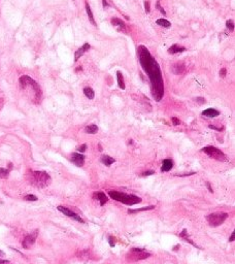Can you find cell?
Returning a JSON list of instances; mask_svg holds the SVG:
<instances>
[{
    "label": "cell",
    "mask_w": 235,
    "mask_h": 264,
    "mask_svg": "<svg viewBox=\"0 0 235 264\" xmlns=\"http://www.w3.org/2000/svg\"><path fill=\"white\" fill-rule=\"evenodd\" d=\"M86 11H87V15H88V18H89V20H90L91 24H92V25H94V26H96V22H95L94 17H93L92 9H91L90 5H89L88 3H86Z\"/></svg>",
    "instance_id": "obj_19"
},
{
    "label": "cell",
    "mask_w": 235,
    "mask_h": 264,
    "mask_svg": "<svg viewBox=\"0 0 235 264\" xmlns=\"http://www.w3.org/2000/svg\"><path fill=\"white\" fill-rule=\"evenodd\" d=\"M154 208H155V205H150V206L141 207V208H136V209H129V211H128V213H139V211H150V209H154Z\"/></svg>",
    "instance_id": "obj_23"
},
{
    "label": "cell",
    "mask_w": 235,
    "mask_h": 264,
    "mask_svg": "<svg viewBox=\"0 0 235 264\" xmlns=\"http://www.w3.org/2000/svg\"><path fill=\"white\" fill-rule=\"evenodd\" d=\"M219 115H220V112L214 110V108H207V110L202 112V116L209 117V118H214V117H218Z\"/></svg>",
    "instance_id": "obj_16"
},
{
    "label": "cell",
    "mask_w": 235,
    "mask_h": 264,
    "mask_svg": "<svg viewBox=\"0 0 235 264\" xmlns=\"http://www.w3.org/2000/svg\"><path fill=\"white\" fill-rule=\"evenodd\" d=\"M57 208H58V211H61L62 213H64V215H65V216H67V217L72 218V219H74V220H76V221H78V222H80V223H85V221L82 219V218L80 217V216L76 215L75 213H73V211H70V209H69V208H67V207L60 205V206H58V207H57Z\"/></svg>",
    "instance_id": "obj_9"
},
{
    "label": "cell",
    "mask_w": 235,
    "mask_h": 264,
    "mask_svg": "<svg viewBox=\"0 0 235 264\" xmlns=\"http://www.w3.org/2000/svg\"><path fill=\"white\" fill-rule=\"evenodd\" d=\"M185 70H186L185 64L181 63V62L174 63L173 65L171 66V71L173 72L174 74H182L185 72Z\"/></svg>",
    "instance_id": "obj_11"
},
{
    "label": "cell",
    "mask_w": 235,
    "mask_h": 264,
    "mask_svg": "<svg viewBox=\"0 0 235 264\" xmlns=\"http://www.w3.org/2000/svg\"><path fill=\"white\" fill-rule=\"evenodd\" d=\"M202 152H204L207 156H209L210 158L216 159V160H218V161H225L227 159L226 155H225L222 151L214 148V147H212V146H208V147L203 148L202 149Z\"/></svg>",
    "instance_id": "obj_7"
},
{
    "label": "cell",
    "mask_w": 235,
    "mask_h": 264,
    "mask_svg": "<svg viewBox=\"0 0 235 264\" xmlns=\"http://www.w3.org/2000/svg\"><path fill=\"white\" fill-rule=\"evenodd\" d=\"M145 11H147V14L151 11V7H150V2H149V1H145Z\"/></svg>",
    "instance_id": "obj_30"
},
{
    "label": "cell",
    "mask_w": 235,
    "mask_h": 264,
    "mask_svg": "<svg viewBox=\"0 0 235 264\" xmlns=\"http://www.w3.org/2000/svg\"><path fill=\"white\" fill-rule=\"evenodd\" d=\"M117 76H118V84H119V87L121 89L124 90L125 89V83H124V78H123V74L121 73L120 71L117 72Z\"/></svg>",
    "instance_id": "obj_24"
},
{
    "label": "cell",
    "mask_w": 235,
    "mask_h": 264,
    "mask_svg": "<svg viewBox=\"0 0 235 264\" xmlns=\"http://www.w3.org/2000/svg\"><path fill=\"white\" fill-rule=\"evenodd\" d=\"M0 255H3V252L2 251H0Z\"/></svg>",
    "instance_id": "obj_45"
},
{
    "label": "cell",
    "mask_w": 235,
    "mask_h": 264,
    "mask_svg": "<svg viewBox=\"0 0 235 264\" xmlns=\"http://www.w3.org/2000/svg\"><path fill=\"white\" fill-rule=\"evenodd\" d=\"M171 122L173 125H175V126H177V125L181 124V121L179 120L177 118H175V117H173V118H171Z\"/></svg>",
    "instance_id": "obj_29"
},
{
    "label": "cell",
    "mask_w": 235,
    "mask_h": 264,
    "mask_svg": "<svg viewBox=\"0 0 235 264\" xmlns=\"http://www.w3.org/2000/svg\"><path fill=\"white\" fill-rule=\"evenodd\" d=\"M186 49L184 47H181L179 45H173L168 49V53L169 54H177V53H182V52H185Z\"/></svg>",
    "instance_id": "obj_17"
},
{
    "label": "cell",
    "mask_w": 235,
    "mask_h": 264,
    "mask_svg": "<svg viewBox=\"0 0 235 264\" xmlns=\"http://www.w3.org/2000/svg\"><path fill=\"white\" fill-rule=\"evenodd\" d=\"M156 23H157L158 25L164 27V28H169L170 26H171L170 22L168 21V20H166V19H158L157 21H156Z\"/></svg>",
    "instance_id": "obj_25"
},
{
    "label": "cell",
    "mask_w": 235,
    "mask_h": 264,
    "mask_svg": "<svg viewBox=\"0 0 235 264\" xmlns=\"http://www.w3.org/2000/svg\"><path fill=\"white\" fill-rule=\"evenodd\" d=\"M195 100H196V101H197L199 104H203L204 102H205V99H204V98H202V97H197Z\"/></svg>",
    "instance_id": "obj_34"
},
{
    "label": "cell",
    "mask_w": 235,
    "mask_h": 264,
    "mask_svg": "<svg viewBox=\"0 0 235 264\" xmlns=\"http://www.w3.org/2000/svg\"><path fill=\"white\" fill-rule=\"evenodd\" d=\"M9 260H2V259H0V264H2V263H5V262H7Z\"/></svg>",
    "instance_id": "obj_43"
},
{
    "label": "cell",
    "mask_w": 235,
    "mask_h": 264,
    "mask_svg": "<svg viewBox=\"0 0 235 264\" xmlns=\"http://www.w3.org/2000/svg\"><path fill=\"white\" fill-rule=\"evenodd\" d=\"M234 238H235V232L233 231L232 232V235L230 236V238H229V241H234Z\"/></svg>",
    "instance_id": "obj_37"
},
{
    "label": "cell",
    "mask_w": 235,
    "mask_h": 264,
    "mask_svg": "<svg viewBox=\"0 0 235 264\" xmlns=\"http://www.w3.org/2000/svg\"><path fill=\"white\" fill-rule=\"evenodd\" d=\"M93 198L96 199V200H98L99 202H100L101 206L104 205L105 203L107 202V200H108V198L106 197V195H105L103 192H95L94 194H93Z\"/></svg>",
    "instance_id": "obj_13"
},
{
    "label": "cell",
    "mask_w": 235,
    "mask_h": 264,
    "mask_svg": "<svg viewBox=\"0 0 235 264\" xmlns=\"http://www.w3.org/2000/svg\"><path fill=\"white\" fill-rule=\"evenodd\" d=\"M3 102H4V101H3L2 98H0V110H1V108L3 107Z\"/></svg>",
    "instance_id": "obj_41"
},
{
    "label": "cell",
    "mask_w": 235,
    "mask_h": 264,
    "mask_svg": "<svg viewBox=\"0 0 235 264\" xmlns=\"http://www.w3.org/2000/svg\"><path fill=\"white\" fill-rule=\"evenodd\" d=\"M37 235H38V230H35L32 233H30V234L26 235L23 243H22V245H23L24 249H30L34 245V243H35Z\"/></svg>",
    "instance_id": "obj_8"
},
{
    "label": "cell",
    "mask_w": 235,
    "mask_h": 264,
    "mask_svg": "<svg viewBox=\"0 0 235 264\" xmlns=\"http://www.w3.org/2000/svg\"><path fill=\"white\" fill-rule=\"evenodd\" d=\"M84 94L86 95L87 98H89V99H93L95 96V93L94 91H93L92 88H90V87H86V88H84Z\"/></svg>",
    "instance_id": "obj_22"
},
{
    "label": "cell",
    "mask_w": 235,
    "mask_h": 264,
    "mask_svg": "<svg viewBox=\"0 0 235 264\" xmlns=\"http://www.w3.org/2000/svg\"><path fill=\"white\" fill-rule=\"evenodd\" d=\"M37 199L38 198L35 195H26L25 196V200H28V201H36Z\"/></svg>",
    "instance_id": "obj_28"
},
{
    "label": "cell",
    "mask_w": 235,
    "mask_h": 264,
    "mask_svg": "<svg viewBox=\"0 0 235 264\" xmlns=\"http://www.w3.org/2000/svg\"><path fill=\"white\" fill-rule=\"evenodd\" d=\"M172 167H173V162H172V160H170V159H165V160L163 161V163H162L161 171L167 172V171H169Z\"/></svg>",
    "instance_id": "obj_15"
},
{
    "label": "cell",
    "mask_w": 235,
    "mask_h": 264,
    "mask_svg": "<svg viewBox=\"0 0 235 264\" xmlns=\"http://www.w3.org/2000/svg\"><path fill=\"white\" fill-rule=\"evenodd\" d=\"M9 174V170L5 168H0V178L1 179H6Z\"/></svg>",
    "instance_id": "obj_26"
},
{
    "label": "cell",
    "mask_w": 235,
    "mask_h": 264,
    "mask_svg": "<svg viewBox=\"0 0 235 264\" xmlns=\"http://www.w3.org/2000/svg\"><path fill=\"white\" fill-rule=\"evenodd\" d=\"M85 131H86V133L88 134H95L97 133V131H98V126L97 125H89V126L86 127V129H85Z\"/></svg>",
    "instance_id": "obj_20"
},
{
    "label": "cell",
    "mask_w": 235,
    "mask_h": 264,
    "mask_svg": "<svg viewBox=\"0 0 235 264\" xmlns=\"http://www.w3.org/2000/svg\"><path fill=\"white\" fill-rule=\"evenodd\" d=\"M71 161L76 166L80 167L85 163V156L83 154H80V153H73L71 156Z\"/></svg>",
    "instance_id": "obj_10"
},
{
    "label": "cell",
    "mask_w": 235,
    "mask_h": 264,
    "mask_svg": "<svg viewBox=\"0 0 235 264\" xmlns=\"http://www.w3.org/2000/svg\"><path fill=\"white\" fill-rule=\"evenodd\" d=\"M27 179L32 186L37 188H44L51 184V176L46 171H29Z\"/></svg>",
    "instance_id": "obj_3"
},
{
    "label": "cell",
    "mask_w": 235,
    "mask_h": 264,
    "mask_svg": "<svg viewBox=\"0 0 235 264\" xmlns=\"http://www.w3.org/2000/svg\"><path fill=\"white\" fill-rule=\"evenodd\" d=\"M226 74H227V70L225 69V68H222V69H221V71H220V75L222 76V78H225V76H226Z\"/></svg>",
    "instance_id": "obj_35"
},
{
    "label": "cell",
    "mask_w": 235,
    "mask_h": 264,
    "mask_svg": "<svg viewBox=\"0 0 235 264\" xmlns=\"http://www.w3.org/2000/svg\"><path fill=\"white\" fill-rule=\"evenodd\" d=\"M226 27L228 28L229 30H231V31L234 30V23H233L232 20H228V21H226Z\"/></svg>",
    "instance_id": "obj_27"
},
{
    "label": "cell",
    "mask_w": 235,
    "mask_h": 264,
    "mask_svg": "<svg viewBox=\"0 0 235 264\" xmlns=\"http://www.w3.org/2000/svg\"><path fill=\"white\" fill-rule=\"evenodd\" d=\"M227 218H228V213H214L208 215L206 217V220H207V222L209 223L210 226L216 227L223 224Z\"/></svg>",
    "instance_id": "obj_6"
},
{
    "label": "cell",
    "mask_w": 235,
    "mask_h": 264,
    "mask_svg": "<svg viewBox=\"0 0 235 264\" xmlns=\"http://www.w3.org/2000/svg\"><path fill=\"white\" fill-rule=\"evenodd\" d=\"M179 236H181L182 238H184V239H185L186 241H188V243H191V245H193L194 247L198 248L197 245H196L195 243H194V241H192V239H190V237L188 236V231H187V229H184V230L181 232V234H179Z\"/></svg>",
    "instance_id": "obj_21"
},
{
    "label": "cell",
    "mask_w": 235,
    "mask_h": 264,
    "mask_svg": "<svg viewBox=\"0 0 235 264\" xmlns=\"http://www.w3.org/2000/svg\"><path fill=\"white\" fill-rule=\"evenodd\" d=\"M102 3H103V7H107V6H108V4H107V2L105 1V0H102Z\"/></svg>",
    "instance_id": "obj_42"
},
{
    "label": "cell",
    "mask_w": 235,
    "mask_h": 264,
    "mask_svg": "<svg viewBox=\"0 0 235 264\" xmlns=\"http://www.w3.org/2000/svg\"><path fill=\"white\" fill-rule=\"evenodd\" d=\"M2 264H11V263H9V261H7V262H5V263H2Z\"/></svg>",
    "instance_id": "obj_44"
},
{
    "label": "cell",
    "mask_w": 235,
    "mask_h": 264,
    "mask_svg": "<svg viewBox=\"0 0 235 264\" xmlns=\"http://www.w3.org/2000/svg\"><path fill=\"white\" fill-rule=\"evenodd\" d=\"M158 9H160V11H161V14H163V15H165V14H166V13H165V11H164V9H162V7L159 5V3H158Z\"/></svg>",
    "instance_id": "obj_39"
},
{
    "label": "cell",
    "mask_w": 235,
    "mask_h": 264,
    "mask_svg": "<svg viewBox=\"0 0 235 264\" xmlns=\"http://www.w3.org/2000/svg\"><path fill=\"white\" fill-rule=\"evenodd\" d=\"M108 195L113 200H117L119 202H122L127 205H134L141 202V198H139L136 195H129L126 193L118 192V191H109Z\"/></svg>",
    "instance_id": "obj_4"
},
{
    "label": "cell",
    "mask_w": 235,
    "mask_h": 264,
    "mask_svg": "<svg viewBox=\"0 0 235 264\" xmlns=\"http://www.w3.org/2000/svg\"><path fill=\"white\" fill-rule=\"evenodd\" d=\"M111 24H113V26L119 27V30H120V31H125V29H126L125 23L121 19H119V18H113V19H111Z\"/></svg>",
    "instance_id": "obj_14"
},
{
    "label": "cell",
    "mask_w": 235,
    "mask_h": 264,
    "mask_svg": "<svg viewBox=\"0 0 235 264\" xmlns=\"http://www.w3.org/2000/svg\"><path fill=\"white\" fill-rule=\"evenodd\" d=\"M115 159L107 156V155H104V156L101 157V162H102L104 165H106V166H110L113 163H115Z\"/></svg>",
    "instance_id": "obj_18"
},
{
    "label": "cell",
    "mask_w": 235,
    "mask_h": 264,
    "mask_svg": "<svg viewBox=\"0 0 235 264\" xmlns=\"http://www.w3.org/2000/svg\"><path fill=\"white\" fill-rule=\"evenodd\" d=\"M91 46L90 43H85L84 46H82V48H80V49L78 50V51L75 52V55H74V60L75 61H78V59H80V57H82L83 55H84L85 53H86L88 50H90Z\"/></svg>",
    "instance_id": "obj_12"
},
{
    "label": "cell",
    "mask_w": 235,
    "mask_h": 264,
    "mask_svg": "<svg viewBox=\"0 0 235 264\" xmlns=\"http://www.w3.org/2000/svg\"><path fill=\"white\" fill-rule=\"evenodd\" d=\"M195 174V172H191V173H185V174H176L177 176H188V175H193Z\"/></svg>",
    "instance_id": "obj_36"
},
{
    "label": "cell",
    "mask_w": 235,
    "mask_h": 264,
    "mask_svg": "<svg viewBox=\"0 0 235 264\" xmlns=\"http://www.w3.org/2000/svg\"><path fill=\"white\" fill-rule=\"evenodd\" d=\"M208 127H209V128H210V129H214V130H216V131H222V130H221V129L216 128V127L212 126V125H209V126H208Z\"/></svg>",
    "instance_id": "obj_38"
},
{
    "label": "cell",
    "mask_w": 235,
    "mask_h": 264,
    "mask_svg": "<svg viewBox=\"0 0 235 264\" xmlns=\"http://www.w3.org/2000/svg\"><path fill=\"white\" fill-rule=\"evenodd\" d=\"M20 86H21L22 90L28 92V95L31 98V101L34 103H39L40 99H41L42 92L40 90V87L33 78H31L28 75H23L19 78Z\"/></svg>",
    "instance_id": "obj_2"
},
{
    "label": "cell",
    "mask_w": 235,
    "mask_h": 264,
    "mask_svg": "<svg viewBox=\"0 0 235 264\" xmlns=\"http://www.w3.org/2000/svg\"><path fill=\"white\" fill-rule=\"evenodd\" d=\"M108 243L110 247H115V238L113 236H109L108 237Z\"/></svg>",
    "instance_id": "obj_32"
},
{
    "label": "cell",
    "mask_w": 235,
    "mask_h": 264,
    "mask_svg": "<svg viewBox=\"0 0 235 264\" xmlns=\"http://www.w3.org/2000/svg\"><path fill=\"white\" fill-rule=\"evenodd\" d=\"M151 256V254L147 253L145 250L139 249V248H132L129 251V253L127 254V260L132 262L140 261V260L147 259Z\"/></svg>",
    "instance_id": "obj_5"
},
{
    "label": "cell",
    "mask_w": 235,
    "mask_h": 264,
    "mask_svg": "<svg viewBox=\"0 0 235 264\" xmlns=\"http://www.w3.org/2000/svg\"><path fill=\"white\" fill-rule=\"evenodd\" d=\"M86 150H87V144H83V146H80V147H78V151L80 153H84Z\"/></svg>",
    "instance_id": "obj_31"
},
{
    "label": "cell",
    "mask_w": 235,
    "mask_h": 264,
    "mask_svg": "<svg viewBox=\"0 0 235 264\" xmlns=\"http://www.w3.org/2000/svg\"><path fill=\"white\" fill-rule=\"evenodd\" d=\"M154 174V171L153 170H149V171H145L143 173H141L142 176H147V175H152Z\"/></svg>",
    "instance_id": "obj_33"
},
{
    "label": "cell",
    "mask_w": 235,
    "mask_h": 264,
    "mask_svg": "<svg viewBox=\"0 0 235 264\" xmlns=\"http://www.w3.org/2000/svg\"><path fill=\"white\" fill-rule=\"evenodd\" d=\"M138 58L141 67L149 75L153 98L156 101H160L164 95V86L159 64L145 46L138 47Z\"/></svg>",
    "instance_id": "obj_1"
},
{
    "label": "cell",
    "mask_w": 235,
    "mask_h": 264,
    "mask_svg": "<svg viewBox=\"0 0 235 264\" xmlns=\"http://www.w3.org/2000/svg\"><path fill=\"white\" fill-rule=\"evenodd\" d=\"M206 186H207V188H208V190H209V192H214V190H212V187H210V184L209 183H206Z\"/></svg>",
    "instance_id": "obj_40"
}]
</instances>
